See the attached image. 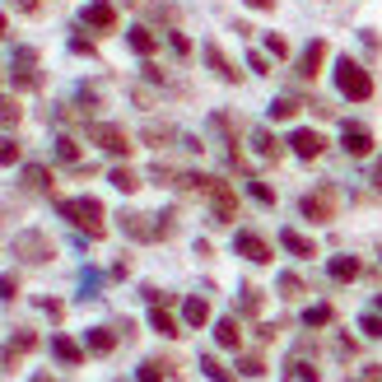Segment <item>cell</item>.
Instances as JSON below:
<instances>
[{"mask_svg":"<svg viewBox=\"0 0 382 382\" xmlns=\"http://www.w3.org/2000/svg\"><path fill=\"white\" fill-rule=\"evenodd\" d=\"M61 219H70L75 229H84L89 238H103V205L93 196H70V200H56Z\"/></svg>","mask_w":382,"mask_h":382,"instance_id":"obj_1","label":"cell"},{"mask_svg":"<svg viewBox=\"0 0 382 382\" xmlns=\"http://www.w3.org/2000/svg\"><path fill=\"white\" fill-rule=\"evenodd\" d=\"M336 84H340V93H345L350 103L373 98V79H368V70L354 61V56H340V61H336Z\"/></svg>","mask_w":382,"mask_h":382,"instance_id":"obj_2","label":"cell"},{"mask_svg":"<svg viewBox=\"0 0 382 382\" xmlns=\"http://www.w3.org/2000/svg\"><path fill=\"white\" fill-rule=\"evenodd\" d=\"M89 140L98 145V150H107V154H131V150H136L131 136H126L122 126H112V122H93L89 126Z\"/></svg>","mask_w":382,"mask_h":382,"instance_id":"obj_3","label":"cell"},{"mask_svg":"<svg viewBox=\"0 0 382 382\" xmlns=\"http://www.w3.org/2000/svg\"><path fill=\"white\" fill-rule=\"evenodd\" d=\"M200 191H205V196H210L214 214H219V224H229L233 214H238V200H233L229 182H219V177H205V186H200Z\"/></svg>","mask_w":382,"mask_h":382,"instance_id":"obj_4","label":"cell"},{"mask_svg":"<svg viewBox=\"0 0 382 382\" xmlns=\"http://www.w3.org/2000/svg\"><path fill=\"white\" fill-rule=\"evenodd\" d=\"M15 252L24 261H47V257H51V243H47L42 233H19V238H15Z\"/></svg>","mask_w":382,"mask_h":382,"instance_id":"obj_5","label":"cell"},{"mask_svg":"<svg viewBox=\"0 0 382 382\" xmlns=\"http://www.w3.org/2000/svg\"><path fill=\"white\" fill-rule=\"evenodd\" d=\"M233 252H238V257H247V261H257V266H266V261H271V247L261 243L257 233H238V238H233Z\"/></svg>","mask_w":382,"mask_h":382,"instance_id":"obj_6","label":"cell"},{"mask_svg":"<svg viewBox=\"0 0 382 382\" xmlns=\"http://www.w3.org/2000/svg\"><path fill=\"white\" fill-rule=\"evenodd\" d=\"M84 24L103 33V29H112V24H117V10H112L107 0H89V5H84Z\"/></svg>","mask_w":382,"mask_h":382,"instance_id":"obj_7","label":"cell"},{"mask_svg":"<svg viewBox=\"0 0 382 382\" xmlns=\"http://www.w3.org/2000/svg\"><path fill=\"white\" fill-rule=\"evenodd\" d=\"M321 61H326V42H321V38H312V42H308V51L299 56V75L312 79V75L321 70Z\"/></svg>","mask_w":382,"mask_h":382,"instance_id":"obj_8","label":"cell"},{"mask_svg":"<svg viewBox=\"0 0 382 382\" xmlns=\"http://www.w3.org/2000/svg\"><path fill=\"white\" fill-rule=\"evenodd\" d=\"M289 145H294V154H299V159H317V154L326 150V140H321L317 131H294Z\"/></svg>","mask_w":382,"mask_h":382,"instance_id":"obj_9","label":"cell"},{"mask_svg":"<svg viewBox=\"0 0 382 382\" xmlns=\"http://www.w3.org/2000/svg\"><path fill=\"white\" fill-rule=\"evenodd\" d=\"M345 150L354 154V159H368V154H373V136H368L364 126H345Z\"/></svg>","mask_w":382,"mask_h":382,"instance_id":"obj_10","label":"cell"},{"mask_svg":"<svg viewBox=\"0 0 382 382\" xmlns=\"http://www.w3.org/2000/svg\"><path fill=\"white\" fill-rule=\"evenodd\" d=\"M326 276L340 280V285L359 280V257H331V261H326Z\"/></svg>","mask_w":382,"mask_h":382,"instance_id":"obj_11","label":"cell"},{"mask_svg":"<svg viewBox=\"0 0 382 382\" xmlns=\"http://www.w3.org/2000/svg\"><path fill=\"white\" fill-rule=\"evenodd\" d=\"M122 229L131 238H159V224H150V214H122Z\"/></svg>","mask_w":382,"mask_h":382,"instance_id":"obj_12","label":"cell"},{"mask_svg":"<svg viewBox=\"0 0 382 382\" xmlns=\"http://www.w3.org/2000/svg\"><path fill=\"white\" fill-rule=\"evenodd\" d=\"M182 321L186 326H205V321H210V303H205V299H186L182 303Z\"/></svg>","mask_w":382,"mask_h":382,"instance_id":"obj_13","label":"cell"},{"mask_svg":"<svg viewBox=\"0 0 382 382\" xmlns=\"http://www.w3.org/2000/svg\"><path fill=\"white\" fill-rule=\"evenodd\" d=\"M150 326L159 331V336H182V331H177V321H173V312H168L164 303H154V312H150Z\"/></svg>","mask_w":382,"mask_h":382,"instance_id":"obj_14","label":"cell"},{"mask_svg":"<svg viewBox=\"0 0 382 382\" xmlns=\"http://www.w3.org/2000/svg\"><path fill=\"white\" fill-rule=\"evenodd\" d=\"M214 340H219L224 350H238V345H243V331H238V321H233V317H224L219 326H214Z\"/></svg>","mask_w":382,"mask_h":382,"instance_id":"obj_15","label":"cell"},{"mask_svg":"<svg viewBox=\"0 0 382 382\" xmlns=\"http://www.w3.org/2000/svg\"><path fill=\"white\" fill-rule=\"evenodd\" d=\"M303 214L317 219V224H326L331 219V196H303Z\"/></svg>","mask_w":382,"mask_h":382,"instance_id":"obj_16","label":"cell"},{"mask_svg":"<svg viewBox=\"0 0 382 382\" xmlns=\"http://www.w3.org/2000/svg\"><path fill=\"white\" fill-rule=\"evenodd\" d=\"M280 243H285V247H289V252H294V257H317V247H312V243H308V238H303V233H294V229H285V233H280Z\"/></svg>","mask_w":382,"mask_h":382,"instance_id":"obj_17","label":"cell"},{"mask_svg":"<svg viewBox=\"0 0 382 382\" xmlns=\"http://www.w3.org/2000/svg\"><path fill=\"white\" fill-rule=\"evenodd\" d=\"M51 354H56L61 364H79V345L70 336H51Z\"/></svg>","mask_w":382,"mask_h":382,"instance_id":"obj_18","label":"cell"},{"mask_svg":"<svg viewBox=\"0 0 382 382\" xmlns=\"http://www.w3.org/2000/svg\"><path fill=\"white\" fill-rule=\"evenodd\" d=\"M266 117H271V122H294V117H299V103H294V98H276V103L266 107Z\"/></svg>","mask_w":382,"mask_h":382,"instance_id":"obj_19","label":"cell"},{"mask_svg":"<svg viewBox=\"0 0 382 382\" xmlns=\"http://www.w3.org/2000/svg\"><path fill=\"white\" fill-rule=\"evenodd\" d=\"M126 42L136 47L140 56H150L154 47H159V38H154V33H150V29H131V33H126Z\"/></svg>","mask_w":382,"mask_h":382,"instance_id":"obj_20","label":"cell"},{"mask_svg":"<svg viewBox=\"0 0 382 382\" xmlns=\"http://www.w3.org/2000/svg\"><path fill=\"white\" fill-rule=\"evenodd\" d=\"M84 345H89L93 354H107V350H112V345H117V336H112L107 326H93V331H89V340H84Z\"/></svg>","mask_w":382,"mask_h":382,"instance_id":"obj_21","label":"cell"},{"mask_svg":"<svg viewBox=\"0 0 382 382\" xmlns=\"http://www.w3.org/2000/svg\"><path fill=\"white\" fill-rule=\"evenodd\" d=\"M205 61H210L214 70H219V79H229V84L238 79V70H233V65L224 61V51H219V47H205Z\"/></svg>","mask_w":382,"mask_h":382,"instance_id":"obj_22","label":"cell"},{"mask_svg":"<svg viewBox=\"0 0 382 382\" xmlns=\"http://www.w3.org/2000/svg\"><path fill=\"white\" fill-rule=\"evenodd\" d=\"M19 159H24V150H19V140L0 136V168H10V164H19Z\"/></svg>","mask_w":382,"mask_h":382,"instance_id":"obj_23","label":"cell"},{"mask_svg":"<svg viewBox=\"0 0 382 382\" xmlns=\"http://www.w3.org/2000/svg\"><path fill=\"white\" fill-rule=\"evenodd\" d=\"M252 145H257L261 159H280V145H276L271 136H266V131H252Z\"/></svg>","mask_w":382,"mask_h":382,"instance_id":"obj_24","label":"cell"},{"mask_svg":"<svg viewBox=\"0 0 382 382\" xmlns=\"http://www.w3.org/2000/svg\"><path fill=\"white\" fill-rule=\"evenodd\" d=\"M200 368H205V378H210V382H233V373H229L224 364H219V359H210V354L200 359Z\"/></svg>","mask_w":382,"mask_h":382,"instance_id":"obj_25","label":"cell"},{"mask_svg":"<svg viewBox=\"0 0 382 382\" xmlns=\"http://www.w3.org/2000/svg\"><path fill=\"white\" fill-rule=\"evenodd\" d=\"M33 345H38V336H33V331H19V336L10 340V350H5V359H15V354H29Z\"/></svg>","mask_w":382,"mask_h":382,"instance_id":"obj_26","label":"cell"},{"mask_svg":"<svg viewBox=\"0 0 382 382\" xmlns=\"http://www.w3.org/2000/svg\"><path fill=\"white\" fill-rule=\"evenodd\" d=\"M19 117H24V107L15 98H0V126H19Z\"/></svg>","mask_w":382,"mask_h":382,"instance_id":"obj_27","label":"cell"},{"mask_svg":"<svg viewBox=\"0 0 382 382\" xmlns=\"http://www.w3.org/2000/svg\"><path fill=\"white\" fill-rule=\"evenodd\" d=\"M24 186H29V191H47V168L29 164V168H24Z\"/></svg>","mask_w":382,"mask_h":382,"instance_id":"obj_28","label":"cell"},{"mask_svg":"<svg viewBox=\"0 0 382 382\" xmlns=\"http://www.w3.org/2000/svg\"><path fill=\"white\" fill-rule=\"evenodd\" d=\"M56 159H61V164H75V159H79V145L70 136H56Z\"/></svg>","mask_w":382,"mask_h":382,"instance_id":"obj_29","label":"cell"},{"mask_svg":"<svg viewBox=\"0 0 382 382\" xmlns=\"http://www.w3.org/2000/svg\"><path fill=\"white\" fill-rule=\"evenodd\" d=\"M112 186H117V191H136L140 177H136L131 168H112Z\"/></svg>","mask_w":382,"mask_h":382,"instance_id":"obj_30","label":"cell"},{"mask_svg":"<svg viewBox=\"0 0 382 382\" xmlns=\"http://www.w3.org/2000/svg\"><path fill=\"white\" fill-rule=\"evenodd\" d=\"M303 321H308V326H326V321H331V308H326V303L308 308V312H303Z\"/></svg>","mask_w":382,"mask_h":382,"instance_id":"obj_31","label":"cell"},{"mask_svg":"<svg viewBox=\"0 0 382 382\" xmlns=\"http://www.w3.org/2000/svg\"><path fill=\"white\" fill-rule=\"evenodd\" d=\"M247 191H252V196H257L261 205H276V191H271L266 182H247Z\"/></svg>","mask_w":382,"mask_h":382,"instance_id":"obj_32","label":"cell"},{"mask_svg":"<svg viewBox=\"0 0 382 382\" xmlns=\"http://www.w3.org/2000/svg\"><path fill=\"white\" fill-rule=\"evenodd\" d=\"M140 382H164V364H140Z\"/></svg>","mask_w":382,"mask_h":382,"instance_id":"obj_33","label":"cell"},{"mask_svg":"<svg viewBox=\"0 0 382 382\" xmlns=\"http://www.w3.org/2000/svg\"><path fill=\"white\" fill-rule=\"evenodd\" d=\"M359 331H364L368 340H382V317H364L359 321Z\"/></svg>","mask_w":382,"mask_h":382,"instance_id":"obj_34","label":"cell"},{"mask_svg":"<svg viewBox=\"0 0 382 382\" xmlns=\"http://www.w3.org/2000/svg\"><path fill=\"white\" fill-rule=\"evenodd\" d=\"M266 51H271V56H289V42H285L280 33H271V38H266Z\"/></svg>","mask_w":382,"mask_h":382,"instance_id":"obj_35","label":"cell"},{"mask_svg":"<svg viewBox=\"0 0 382 382\" xmlns=\"http://www.w3.org/2000/svg\"><path fill=\"white\" fill-rule=\"evenodd\" d=\"M238 368H243L247 378H261V373H266V364H261L257 354H247V359H243V364H238Z\"/></svg>","mask_w":382,"mask_h":382,"instance_id":"obj_36","label":"cell"},{"mask_svg":"<svg viewBox=\"0 0 382 382\" xmlns=\"http://www.w3.org/2000/svg\"><path fill=\"white\" fill-rule=\"evenodd\" d=\"M145 140H150V145H164V140H173V131H168V126H150Z\"/></svg>","mask_w":382,"mask_h":382,"instance_id":"obj_37","label":"cell"},{"mask_svg":"<svg viewBox=\"0 0 382 382\" xmlns=\"http://www.w3.org/2000/svg\"><path fill=\"white\" fill-rule=\"evenodd\" d=\"M299 289H303V285H299V276H280V294H285V299H294Z\"/></svg>","mask_w":382,"mask_h":382,"instance_id":"obj_38","label":"cell"},{"mask_svg":"<svg viewBox=\"0 0 382 382\" xmlns=\"http://www.w3.org/2000/svg\"><path fill=\"white\" fill-rule=\"evenodd\" d=\"M19 294V280L15 276H0V299H15Z\"/></svg>","mask_w":382,"mask_h":382,"instance_id":"obj_39","label":"cell"},{"mask_svg":"<svg viewBox=\"0 0 382 382\" xmlns=\"http://www.w3.org/2000/svg\"><path fill=\"white\" fill-rule=\"evenodd\" d=\"M247 65H252L257 75H271V70H266V56H261V51H252V56H247Z\"/></svg>","mask_w":382,"mask_h":382,"instance_id":"obj_40","label":"cell"},{"mask_svg":"<svg viewBox=\"0 0 382 382\" xmlns=\"http://www.w3.org/2000/svg\"><path fill=\"white\" fill-rule=\"evenodd\" d=\"M173 51H177V56H186V51H191V42H186L182 33H173Z\"/></svg>","mask_w":382,"mask_h":382,"instance_id":"obj_41","label":"cell"},{"mask_svg":"<svg viewBox=\"0 0 382 382\" xmlns=\"http://www.w3.org/2000/svg\"><path fill=\"white\" fill-rule=\"evenodd\" d=\"M252 10H276V0H247Z\"/></svg>","mask_w":382,"mask_h":382,"instance_id":"obj_42","label":"cell"},{"mask_svg":"<svg viewBox=\"0 0 382 382\" xmlns=\"http://www.w3.org/2000/svg\"><path fill=\"white\" fill-rule=\"evenodd\" d=\"M373 182H378V186H382V159H378V168H373Z\"/></svg>","mask_w":382,"mask_h":382,"instance_id":"obj_43","label":"cell"},{"mask_svg":"<svg viewBox=\"0 0 382 382\" xmlns=\"http://www.w3.org/2000/svg\"><path fill=\"white\" fill-rule=\"evenodd\" d=\"M0 38H5V15H0Z\"/></svg>","mask_w":382,"mask_h":382,"instance_id":"obj_44","label":"cell"},{"mask_svg":"<svg viewBox=\"0 0 382 382\" xmlns=\"http://www.w3.org/2000/svg\"><path fill=\"white\" fill-rule=\"evenodd\" d=\"M33 382H51V378H33Z\"/></svg>","mask_w":382,"mask_h":382,"instance_id":"obj_45","label":"cell"},{"mask_svg":"<svg viewBox=\"0 0 382 382\" xmlns=\"http://www.w3.org/2000/svg\"><path fill=\"white\" fill-rule=\"evenodd\" d=\"M378 312H382V299H378Z\"/></svg>","mask_w":382,"mask_h":382,"instance_id":"obj_46","label":"cell"}]
</instances>
